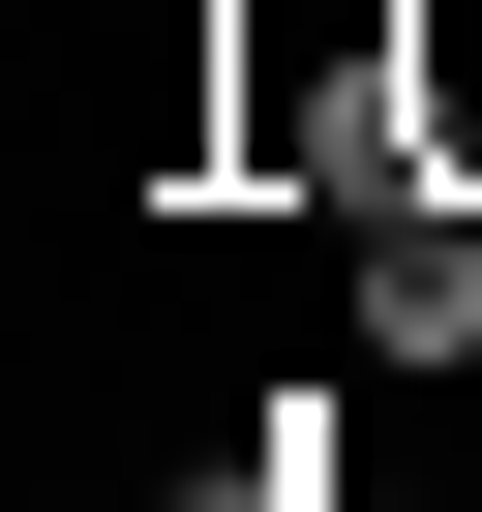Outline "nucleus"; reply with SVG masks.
<instances>
[{"mask_svg": "<svg viewBox=\"0 0 482 512\" xmlns=\"http://www.w3.org/2000/svg\"><path fill=\"white\" fill-rule=\"evenodd\" d=\"M362 362H392V392H452V362H482V211H452V181H392V211H362Z\"/></svg>", "mask_w": 482, "mask_h": 512, "instance_id": "f257e3e1", "label": "nucleus"}, {"mask_svg": "<svg viewBox=\"0 0 482 512\" xmlns=\"http://www.w3.org/2000/svg\"><path fill=\"white\" fill-rule=\"evenodd\" d=\"M362 61H392V121H422V181L482 211V0H392V31H362Z\"/></svg>", "mask_w": 482, "mask_h": 512, "instance_id": "f03ea898", "label": "nucleus"}]
</instances>
